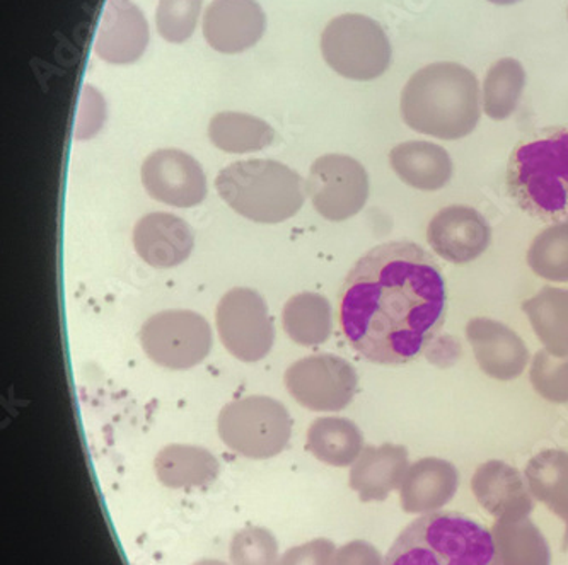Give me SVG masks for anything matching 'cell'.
Wrapping results in <instances>:
<instances>
[{
	"label": "cell",
	"mask_w": 568,
	"mask_h": 565,
	"mask_svg": "<svg viewBox=\"0 0 568 565\" xmlns=\"http://www.w3.org/2000/svg\"><path fill=\"white\" fill-rule=\"evenodd\" d=\"M447 290L439 265L414 243L374 247L351 269L338 297L348 345L371 363L417 360L446 322Z\"/></svg>",
	"instance_id": "1"
},
{
	"label": "cell",
	"mask_w": 568,
	"mask_h": 565,
	"mask_svg": "<svg viewBox=\"0 0 568 565\" xmlns=\"http://www.w3.org/2000/svg\"><path fill=\"white\" fill-rule=\"evenodd\" d=\"M403 122L440 140L468 136L480 122V89L459 63H432L412 75L402 94Z\"/></svg>",
	"instance_id": "2"
},
{
	"label": "cell",
	"mask_w": 568,
	"mask_h": 565,
	"mask_svg": "<svg viewBox=\"0 0 568 565\" xmlns=\"http://www.w3.org/2000/svg\"><path fill=\"white\" fill-rule=\"evenodd\" d=\"M384 565H498L494 535L468 514L436 511L403 528Z\"/></svg>",
	"instance_id": "3"
},
{
	"label": "cell",
	"mask_w": 568,
	"mask_h": 565,
	"mask_svg": "<svg viewBox=\"0 0 568 565\" xmlns=\"http://www.w3.org/2000/svg\"><path fill=\"white\" fill-rule=\"evenodd\" d=\"M215 189L225 205L256 224H282L300 214L306 202L303 177L265 158L234 162L219 173Z\"/></svg>",
	"instance_id": "4"
},
{
	"label": "cell",
	"mask_w": 568,
	"mask_h": 565,
	"mask_svg": "<svg viewBox=\"0 0 568 565\" xmlns=\"http://www.w3.org/2000/svg\"><path fill=\"white\" fill-rule=\"evenodd\" d=\"M507 187L531 217L568 222V129L519 145L510 157Z\"/></svg>",
	"instance_id": "5"
},
{
	"label": "cell",
	"mask_w": 568,
	"mask_h": 565,
	"mask_svg": "<svg viewBox=\"0 0 568 565\" xmlns=\"http://www.w3.org/2000/svg\"><path fill=\"white\" fill-rule=\"evenodd\" d=\"M217 431L225 446L237 455L266 460L287 449L292 418L285 405L272 397H243L222 409Z\"/></svg>",
	"instance_id": "6"
},
{
	"label": "cell",
	"mask_w": 568,
	"mask_h": 565,
	"mask_svg": "<svg viewBox=\"0 0 568 565\" xmlns=\"http://www.w3.org/2000/svg\"><path fill=\"white\" fill-rule=\"evenodd\" d=\"M322 52L336 74L351 81H374L392 65V43L374 19L344 14L322 34Z\"/></svg>",
	"instance_id": "7"
},
{
	"label": "cell",
	"mask_w": 568,
	"mask_h": 565,
	"mask_svg": "<svg viewBox=\"0 0 568 565\" xmlns=\"http://www.w3.org/2000/svg\"><path fill=\"white\" fill-rule=\"evenodd\" d=\"M207 320L192 310H164L145 320L141 345L159 367L190 370L202 363L212 349Z\"/></svg>",
	"instance_id": "8"
},
{
	"label": "cell",
	"mask_w": 568,
	"mask_h": 565,
	"mask_svg": "<svg viewBox=\"0 0 568 565\" xmlns=\"http://www.w3.org/2000/svg\"><path fill=\"white\" fill-rule=\"evenodd\" d=\"M219 338L244 363L268 357L275 341L274 322L262 295L252 288H233L221 298L215 312Z\"/></svg>",
	"instance_id": "9"
},
{
	"label": "cell",
	"mask_w": 568,
	"mask_h": 565,
	"mask_svg": "<svg viewBox=\"0 0 568 565\" xmlns=\"http://www.w3.org/2000/svg\"><path fill=\"white\" fill-rule=\"evenodd\" d=\"M314 209L329 222L355 217L369 198V176L361 162L344 154H326L314 161L306 181Z\"/></svg>",
	"instance_id": "10"
},
{
	"label": "cell",
	"mask_w": 568,
	"mask_h": 565,
	"mask_svg": "<svg viewBox=\"0 0 568 565\" xmlns=\"http://www.w3.org/2000/svg\"><path fill=\"white\" fill-rule=\"evenodd\" d=\"M288 393L303 408L316 412L344 411L355 392L358 377L351 363L335 355H313L295 361L284 377Z\"/></svg>",
	"instance_id": "11"
},
{
	"label": "cell",
	"mask_w": 568,
	"mask_h": 565,
	"mask_svg": "<svg viewBox=\"0 0 568 565\" xmlns=\"http://www.w3.org/2000/svg\"><path fill=\"white\" fill-rule=\"evenodd\" d=\"M142 184L151 198L193 208L207 196V176L196 158L176 148L152 152L142 164Z\"/></svg>",
	"instance_id": "12"
},
{
	"label": "cell",
	"mask_w": 568,
	"mask_h": 565,
	"mask_svg": "<svg viewBox=\"0 0 568 565\" xmlns=\"http://www.w3.org/2000/svg\"><path fill=\"white\" fill-rule=\"evenodd\" d=\"M427 240L437 256L453 265L475 261L491 243L487 218L471 206L454 205L440 209L427 228Z\"/></svg>",
	"instance_id": "13"
},
{
	"label": "cell",
	"mask_w": 568,
	"mask_h": 565,
	"mask_svg": "<svg viewBox=\"0 0 568 565\" xmlns=\"http://www.w3.org/2000/svg\"><path fill=\"white\" fill-rule=\"evenodd\" d=\"M471 491L495 522H519L535 510V497L526 485L525 475L500 460H490L476 469Z\"/></svg>",
	"instance_id": "14"
},
{
	"label": "cell",
	"mask_w": 568,
	"mask_h": 565,
	"mask_svg": "<svg viewBox=\"0 0 568 565\" xmlns=\"http://www.w3.org/2000/svg\"><path fill=\"white\" fill-rule=\"evenodd\" d=\"M265 33V14L256 0H214L203 18V37L227 55L252 49Z\"/></svg>",
	"instance_id": "15"
},
{
	"label": "cell",
	"mask_w": 568,
	"mask_h": 565,
	"mask_svg": "<svg viewBox=\"0 0 568 565\" xmlns=\"http://www.w3.org/2000/svg\"><path fill=\"white\" fill-rule=\"evenodd\" d=\"M466 338L481 371L491 379L507 382L517 379L526 370L528 348L506 323L485 317L471 319L466 326Z\"/></svg>",
	"instance_id": "16"
},
{
	"label": "cell",
	"mask_w": 568,
	"mask_h": 565,
	"mask_svg": "<svg viewBox=\"0 0 568 565\" xmlns=\"http://www.w3.org/2000/svg\"><path fill=\"white\" fill-rule=\"evenodd\" d=\"M148 43L149 27L141 9L132 0H108L94 43L97 55L126 65L144 55Z\"/></svg>",
	"instance_id": "17"
},
{
	"label": "cell",
	"mask_w": 568,
	"mask_h": 565,
	"mask_svg": "<svg viewBox=\"0 0 568 565\" xmlns=\"http://www.w3.org/2000/svg\"><path fill=\"white\" fill-rule=\"evenodd\" d=\"M195 246V234L176 215L149 214L133 228V247L152 268L168 269L183 265Z\"/></svg>",
	"instance_id": "18"
},
{
	"label": "cell",
	"mask_w": 568,
	"mask_h": 565,
	"mask_svg": "<svg viewBox=\"0 0 568 565\" xmlns=\"http://www.w3.org/2000/svg\"><path fill=\"white\" fill-rule=\"evenodd\" d=\"M459 487V472L443 459H422L410 465L399 485V503L410 514H428L443 510Z\"/></svg>",
	"instance_id": "19"
},
{
	"label": "cell",
	"mask_w": 568,
	"mask_h": 565,
	"mask_svg": "<svg viewBox=\"0 0 568 565\" xmlns=\"http://www.w3.org/2000/svg\"><path fill=\"white\" fill-rule=\"evenodd\" d=\"M408 469V452L402 444L364 446L351 469V487L362 503H381L399 489Z\"/></svg>",
	"instance_id": "20"
},
{
	"label": "cell",
	"mask_w": 568,
	"mask_h": 565,
	"mask_svg": "<svg viewBox=\"0 0 568 565\" xmlns=\"http://www.w3.org/2000/svg\"><path fill=\"white\" fill-rule=\"evenodd\" d=\"M389 164L396 176L420 192H439L453 176L446 148L430 142H405L393 148Z\"/></svg>",
	"instance_id": "21"
},
{
	"label": "cell",
	"mask_w": 568,
	"mask_h": 565,
	"mask_svg": "<svg viewBox=\"0 0 568 565\" xmlns=\"http://www.w3.org/2000/svg\"><path fill=\"white\" fill-rule=\"evenodd\" d=\"M525 481L535 501L545 504L565 525L561 552L568 551V453L545 450L529 460Z\"/></svg>",
	"instance_id": "22"
},
{
	"label": "cell",
	"mask_w": 568,
	"mask_h": 565,
	"mask_svg": "<svg viewBox=\"0 0 568 565\" xmlns=\"http://www.w3.org/2000/svg\"><path fill=\"white\" fill-rule=\"evenodd\" d=\"M155 475L170 489L207 487L219 477L221 465L209 450L193 444H168L155 455Z\"/></svg>",
	"instance_id": "23"
},
{
	"label": "cell",
	"mask_w": 568,
	"mask_h": 565,
	"mask_svg": "<svg viewBox=\"0 0 568 565\" xmlns=\"http://www.w3.org/2000/svg\"><path fill=\"white\" fill-rule=\"evenodd\" d=\"M306 449L332 466L354 465L364 450V436L355 422L345 418H320L307 430Z\"/></svg>",
	"instance_id": "24"
},
{
	"label": "cell",
	"mask_w": 568,
	"mask_h": 565,
	"mask_svg": "<svg viewBox=\"0 0 568 565\" xmlns=\"http://www.w3.org/2000/svg\"><path fill=\"white\" fill-rule=\"evenodd\" d=\"M282 326L285 335L297 345H323L333 331L332 304L313 291L294 295L282 310Z\"/></svg>",
	"instance_id": "25"
},
{
	"label": "cell",
	"mask_w": 568,
	"mask_h": 565,
	"mask_svg": "<svg viewBox=\"0 0 568 565\" xmlns=\"http://www.w3.org/2000/svg\"><path fill=\"white\" fill-rule=\"evenodd\" d=\"M523 310L545 349L555 357H568V290L542 288L523 304Z\"/></svg>",
	"instance_id": "26"
},
{
	"label": "cell",
	"mask_w": 568,
	"mask_h": 565,
	"mask_svg": "<svg viewBox=\"0 0 568 565\" xmlns=\"http://www.w3.org/2000/svg\"><path fill=\"white\" fill-rule=\"evenodd\" d=\"M491 535L498 565H551L550 545L529 517L519 522H495Z\"/></svg>",
	"instance_id": "27"
},
{
	"label": "cell",
	"mask_w": 568,
	"mask_h": 565,
	"mask_svg": "<svg viewBox=\"0 0 568 565\" xmlns=\"http://www.w3.org/2000/svg\"><path fill=\"white\" fill-rule=\"evenodd\" d=\"M209 138L219 151L227 154H250L268 147L275 132L268 123L253 114L224 111L209 123Z\"/></svg>",
	"instance_id": "28"
},
{
	"label": "cell",
	"mask_w": 568,
	"mask_h": 565,
	"mask_svg": "<svg viewBox=\"0 0 568 565\" xmlns=\"http://www.w3.org/2000/svg\"><path fill=\"white\" fill-rule=\"evenodd\" d=\"M526 85V72L514 59L498 60L488 70L484 82V110L497 122L507 120L516 111Z\"/></svg>",
	"instance_id": "29"
},
{
	"label": "cell",
	"mask_w": 568,
	"mask_h": 565,
	"mask_svg": "<svg viewBox=\"0 0 568 565\" xmlns=\"http://www.w3.org/2000/svg\"><path fill=\"white\" fill-rule=\"evenodd\" d=\"M529 268L539 278L568 281V222L545 228L528 250Z\"/></svg>",
	"instance_id": "30"
},
{
	"label": "cell",
	"mask_w": 568,
	"mask_h": 565,
	"mask_svg": "<svg viewBox=\"0 0 568 565\" xmlns=\"http://www.w3.org/2000/svg\"><path fill=\"white\" fill-rule=\"evenodd\" d=\"M230 557L233 565H281L282 558L274 533L262 526L237 532L231 540Z\"/></svg>",
	"instance_id": "31"
},
{
	"label": "cell",
	"mask_w": 568,
	"mask_h": 565,
	"mask_svg": "<svg viewBox=\"0 0 568 565\" xmlns=\"http://www.w3.org/2000/svg\"><path fill=\"white\" fill-rule=\"evenodd\" d=\"M529 379L542 399L568 404V357H555L542 349L532 358Z\"/></svg>",
	"instance_id": "32"
},
{
	"label": "cell",
	"mask_w": 568,
	"mask_h": 565,
	"mask_svg": "<svg viewBox=\"0 0 568 565\" xmlns=\"http://www.w3.org/2000/svg\"><path fill=\"white\" fill-rule=\"evenodd\" d=\"M202 0H159L158 31L170 43H185L196 28Z\"/></svg>",
	"instance_id": "33"
},
{
	"label": "cell",
	"mask_w": 568,
	"mask_h": 565,
	"mask_svg": "<svg viewBox=\"0 0 568 565\" xmlns=\"http://www.w3.org/2000/svg\"><path fill=\"white\" fill-rule=\"evenodd\" d=\"M104 117H106V106H104L103 96L93 85H85L82 89L81 106H79L78 122H75V138H93L103 129Z\"/></svg>",
	"instance_id": "34"
},
{
	"label": "cell",
	"mask_w": 568,
	"mask_h": 565,
	"mask_svg": "<svg viewBox=\"0 0 568 565\" xmlns=\"http://www.w3.org/2000/svg\"><path fill=\"white\" fill-rule=\"evenodd\" d=\"M336 547L326 538L311 540L307 544L288 548L281 558V565H333Z\"/></svg>",
	"instance_id": "35"
},
{
	"label": "cell",
	"mask_w": 568,
	"mask_h": 565,
	"mask_svg": "<svg viewBox=\"0 0 568 565\" xmlns=\"http://www.w3.org/2000/svg\"><path fill=\"white\" fill-rule=\"evenodd\" d=\"M333 565H384L381 552L364 540H354L336 548Z\"/></svg>",
	"instance_id": "36"
},
{
	"label": "cell",
	"mask_w": 568,
	"mask_h": 565,
	"mask_svg": "<svg viewBox=\"0 0 568 565\" xmlns=\"http://www.w3.org/2000/svg\"><path fill=\"white\" fill-rule=\"evenodd\" d=\"M193 565H230L227 562L217 561V558H202V561L195 562Z\"/></svg>",
	"instance_id": "37"
},
{
	"label": "cell",
	"mask_w": 568,
	"mask_h": 565,
	"mask_svg": "<svg viewBox=\"0 0 568 565\" xmlns=\"http://www.w3.org/2000/svg\"><path fill=\"white\" fill-rule=\"evenodd\" d=\"M488 2L497 6H513L517 4V2H520V0H488Z\"/></svg>",
	"instance_id": "38"
}]
</instances>
